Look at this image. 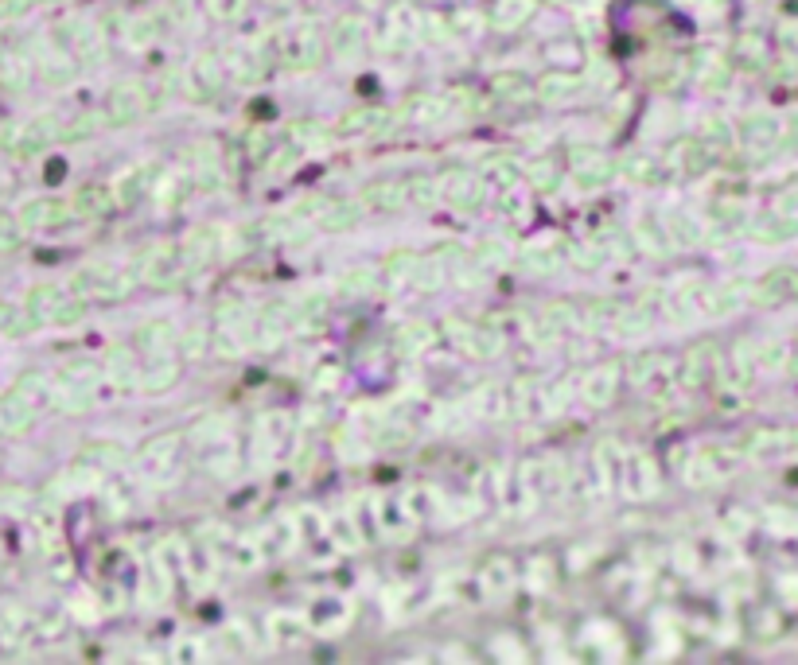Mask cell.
<instances>
[{
  "instance_id": "cell-10",
  "label": "cell",
  "mask_w": 798,
  "mask_h": 665,
  "mask_svg": "<svg viewBox=\"0 0 798 665\" xmlns=\"http://www.w3.org/2000/svg\"><path fill=\"white\" fill-rule=\"evenodd\" d=\"M113 195H109L106 187H86L78 199H74V210L78 214H106V210H113Z\"/></svg>"
},
{
  "instance_id": "cell-5",
  "label": "cell",
  "mask_w": 798,
  "mask_h": 665,
  "mask_svg": "<svg viewBox=\"0 0 798 665\" xmlns=\"http://www.w3.org/2000/svg\"><path fill=\"white\" fill-rule=\"evenodd\" d=\"M141 277H148V284H168V280L180 277V253H152L141 261Z\"/></svg>"
},
{
  "instance_id": "cell-15",
  "label": "cell",
  "mask_w": 798,
  "mask_h": 665,
  "mask_svg": "<svg viewBox=\"0 0 798 665\" xmlns=\"http://www.w3.org/2000/svg\"><path fill=\"white\" fill-rule=\"evenodd\" d=\"M28 8H32V0H0V20H12L20 12H28Z\"/></svg>"
},
{
  "instance_id": "cell-7",
  "label": "cell",
  "mask_w": 798,
  "mask_h": 665,
  "mask_svg": "<svg viewBox=\"0 0 798 665\" xmlns=\"http://www.w3.org/2000/svg\"><path fill=\"white\" fill-rule=\"evenodd\" d=\"M386 109H355V113H347L343 121H339V129L343 133H374L378 125H386Z\"/></svg>"
},
{
  "instance_id": "cell-2",
  "label": "cell",
  "mask_w": 798,
  "mask_h": 665,
  "mask_svg": "<svg viewBox=\"0 0 798 665\" xmlns=\"http://www.w3.org/2000/svg\"><path fill=\"white\" fill-rule=\"evenodd\" d=\"M798 296V273L795 269H775L756 284V304H783V300H795Z\"/></svg>"
},
{
  "instance_id": "cell-1",
  "label": "cell",
  "mask_w": 798,
  "mask_h": 665,
  "mask_svg": "<svg viewBox=\"0 0 798 665\" xmlns=\"http://www.w3.org/2000/svg\"><path fill=\"white\" fill-rule=\"evenodd\" d=\"M28 315L36 323H59V327H67V323H78L86 315V308H82V300H74L71 292H59L55 284H39V288H32V296H28Z\"/></svg>"
},
{
  "instance_id": "cell-11",
  "label": "cell",
  "mask_w": 798,
  "mask_h": 665,
  "mask_svg": "<svg viewBox=\"0 0 798 665\" xmlns=\"http://www.w3.org/2000/svg\"><path fill=\"white\" fill-rule=\"evenodd\" d=\"M32 327H36L32 315L20 312L16 304H4V300H0V331H4V335H24V331H32Z\"/></svg>"
},
{
  "instance_id": "cell-12",
  "label": "cell",
  "mask_w": 798,
  "mask_h": 665,
  "mask_svg": "<svg viewBox=\"0 0 798 665\" xmlns=\"http://www.w3.org/2000/svg\"><path fill=\"white\" fill-rule=\"evenodd\" d=\"M448 199H452L460 210H475V207H483V187H479L475 179H456Z\"/></svg>"
},
{
  "instance_id": "cell-9",
  "label": "cell",
  "mask_w": 798,
  "mask_h": 665,
  "mask_svg": "<svg viewBox=\"0 0 798 665\" xmlns=\"http://www.w3.org/2000/svg\"><path fill=\"white\" fill-rule=\"evenodd\" d=\"M359 214H363L359 203H331L327 214L320 218V226H324V230H347V226L359 222Z\"/></svg>"
},
{
  "instance_id": "cell-16",
  "label": "cell",
  "mask_w": 798,
  "mask_h": 665,
  "mask_svg": "<svg viewBox=\"0 0 798 665\" xmlns=\"http://www.w3.org/2000/svg\"><path fill=\"white\" fill-rule=\"evenodd\" d=\"M39 4H55V0H39Z\"/></svg>"
},
{
  "instance_id": "cell-8",
  "label": "cell",
  "mask_w": 798,
  "mask_h": 665,
  "mask_svg": "<svg viewBox=\"0 0 798 665\" xmlns=\"http://www.w3.org/2000/svg\"><path fill=\"white\" fill-rule=\"evenodd\" d=\"M366 203L378 210H398L405 203V187L401 183H374V187H366Z\"/></svg>"
},
{
  "instance_id": "cell-3",
  "label": "cell",
  "mask_w": 798,
  "mask_h": 665,
  "mask_svg": "<svg viewBox=\"0 0 798 665\" xmlns=\"http://www.w3.org/2000/svg\"><path fill=\"white\" fill-rule=\"evenodd\" d=\"M141 113H145V98H141L137 86H125V90H117V94L109 98V121H113V125L137 121Z\"/></svg>"
},
{
  "instance_id": "cell-13",
  "label": "cell",
  "mask_w": 798,
  "mask_h": 665,
  "mask_svg": "<svg viewBox=\"0 0 798 665\" xmlns=\"http://www.w3.org/2000/svg\"><path fill=\"white\" fill-rule=\"evenodd\" d=\"M608 175H612V160H604V156H584L581 179L596 183V179H608Z\"/></svg>"
},
{
  "instance_id": "cell-6",
  "label": "cell",
  "mask_w": 798,
  "mask_h": 665,
  "mask_svg": "<svg viewBox=\"0 0 798 665\" xmlns=\"http://www.w3.org/2000/svg\"><path fill=\"white\" fill-rule=\"evenodd\" d=\"M47 140H51L47 125H28V129H16V133H8V137H4V148H12L16 156H32V152H39Z\"/></svg>"
},
{
  "instance_id": "cell-14",
  "label": "cell",
  "mask_w": 798,
  "mask_h": 665,
  "mask_svg": "<svg viewBox=\"0 0 798 665\" xmlns=\"http://www.w3.org/2000/svg\"><path fill=\"white\" fill-rule=\"evenodd\" d=\"M20 242H24V230H20V222H12V218H4V214H0V253H4V249H16Z\"/></svg>"
},
{
  "instance_id": "cell-4",
  "label": "cell",
  "mask_w": 798,
  "mask_h": 665,
  "mask_svg": "<svg viewBox=\"0 0 798 665\" xmlns=\"http://www.w3.org/2000/svg\"><path fill=\"white\" fill-rule=\"evenodd\" d=\"M67 214H71V207L55 203V199H36V203H28L20 210V222L24 226H59Z\"/></svg>"
}]
</instances>
